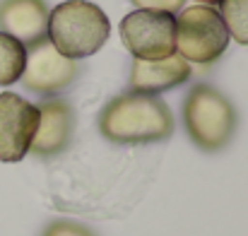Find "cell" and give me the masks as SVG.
<instances>
[{"label": "cell", "instance_id": "9", "mask_svg": "<svg viewBox=\"0 0 248 236\" xmlns=\"http://www.w3.org/2000/svg\"><path fill=\"white\" fill-rule=\"evenodd\" d=\"M193 75V68L186 58H181L178 53L162 58V61H138L133 58L130 65V92H140V94H155L159 96L162 92L176 89L181 84H186Z\"/></svg>", "mask_w": 248, "mask_h": 236}, {"label": "cell", "instance_id": "4", "mask_svg": "<svg viewBox=\"0 0 248 236\" xmlns=\"http://www.w3.org/2000/svg\"><path fill=\"white\" fill-rule=\"evenodd\" d=\"M176 53L195 65L217 63L229 48V31L217 7L190 5L176 15Z\"/></svg>", "mask_w": 248, "mask_h": 236}, {"label": "cell", "instance_id": "14", "mask_svg": "<svg viewBox=\"0 0 248 236\" xmlns=\"http://www.w3.org/2000/svg\"><path fill=\"white\" fill-rule=\"evenodd\" d=\"M138 10H157V12H169L176 15L178 10L186 7V0H130Z\"/></svg>", "mask_w": 248, "mask_h": 236}, {"label": "cell", "instance_id": "6", "mask_svg": "<svg viewBox=\"0 0 248 236\" xmlns=\"http://www.w3.org/2000/svg\"><path fill=\"white\" fill-rule=\"evenodd\" d=\"M80 75V65L73 58H65L56 51V46L48 39H41L39 44L27 48V63L19 82L24 89L39 94V96H56L63 89H68Z\"/></svg>", "mask_w": 248, "mask_h": 236}, {"label": "cell", "instance_id": "8", "mask_svg": "<svg viewBox=\"0 0 248 236\" xmlns=\"http://www.w3.org/2000/svg\"><path fill=\"white\" fill-rule=\"evenodd\" d=\"M39 126L29 152L36 157H56L68 150L75 135V109L70 101L48 96L39 106Z\"/></svg>", "mask_w": 248, "mask_h": 236}, {"label": "cell", "instance_id": "3", "mask_svg": "<svg viewBox=\"0 0 248 236\" xmlns=\"http://www.w3.org/2000/svg\"><path fill=\"white\" fill-rule=\"evenodd\" d=\"M234 104L212 84H195L183 99V126L190 142L202 152L224 150L236 133Z\"/></svg>", "mask_w": 248, "mask_h": 236}, {"label": "cell", "instance_id": "1", "mask_svg": "<svg viewBox=\"0 0 248 236\" xmlns=\"http://www.w3.org/2000/svg\"><path fill=\"white\" fill-rule=\"evenodd\" d=\"M99 133L113 145L162 142L173 133V113L155 94L123 92L101 109Z\"/></svg>", "mask_w": 248, "mask_h": 236}, {"label": "cell", "instance_id": "15", "mask_svg": "<svg viewBox=\"0 0 248 236\" xmlns=\"http://www.w3.org/2000/svg\"><path fill=\"white\" fill-rule=\"evenodd\" d=\"M195 2H198V5H210V7H217L222 0H195Z\"/></svg>", "mask_w": 248, "mask_h": 236}, {"label": "cell", "instance_id": "13", "mask_svg": "<svg viewBox=\"0 0 248 236\" xmlns=\"http://www.w3.org/2000/svg\"><path fill=\"white\" fill-rule=\"evenodd\" d=\"M41 236H96L89 227H84L80 222H73V220H56L51 222Z\"/></svg>", "mask_w": 248, "mask_h": 236}, {"label": "cell", "instance_id": "11", "mask_svg": "<svg viewBox=\"0 0 248 236\" xmlns=\"http://www.w3.org/2000/svg\"><path fill=\"white\" fill-rule=\"evenodd\" d=\"M27 63V46L15 36L0 31V87L19 82Z\"/></svg>", "mask_w": 248, "mask_h": 236}, {"label": "cell", "instance_id": "12", "mask_svg": "<svg viewBox=\"0 0 248 236\" xmlns=\"http://www.w3.org/2000/svg\"><path fill=\"white\" fill-rule=\"evenodd\" d=\"M219 15L229 31V39L248 46V0H222Z\"/></svg>", "mask_w": 248, "mask_h": 236}, {"label": "cell", "instance_id": "5", "mask_svg": "<svg viewBox=\"0 0 248 236\" xmlns=\"http://www.w3.org/2000/svg\"><path fill=\"white\" fill-rule=\"evenodd\" d=\"M121 41L138 61H162L176 53V17L157 10H133L121 19Z\"/></svg>", "mask_w": 248, "mask_h": 236}, {"label": "cell", "instance_id": "7", "mask_svg": "<svg viewBox=\"0 0 248 236\" xmlns=\"http://www.w3.org/2000/svg\"><path fill=\"white\" fill-rule=\"evenodd\" d=\"M39 126L36 104L15 92L0 94V161L17 164L29 155Z\"/></svg>", "mask_w": 248, "mask_h": 236}, {"label": "cell", "instance_id": "2", "mask_svg": "<svg viewBox=\"0 0 248 236\" xmlns=\"http://www.w3.org/2000/svg\"><path fill=\"white\" fill-rule=\"evenodd\" d=\"M111 34L106 12L89 0H65L48 12L46 39L65 58L80 61L94 56Z\"/></svg>", "mask_w": 248, "mask_h": 236}, {"label": "cell", "instance_id": "10", "mask_svg": "<svg viewBox=\"0 0 248 236\" xmlns=\"http://www.w3.org/2000/svg\"><path fill=\"white\" fill-rule=\"evenodd\" d=\"M48 12L46 0H0V31L29 48L46 39Z\"/></svg>", "mask_w": 248, "mask_h": 236}]
</instances>
